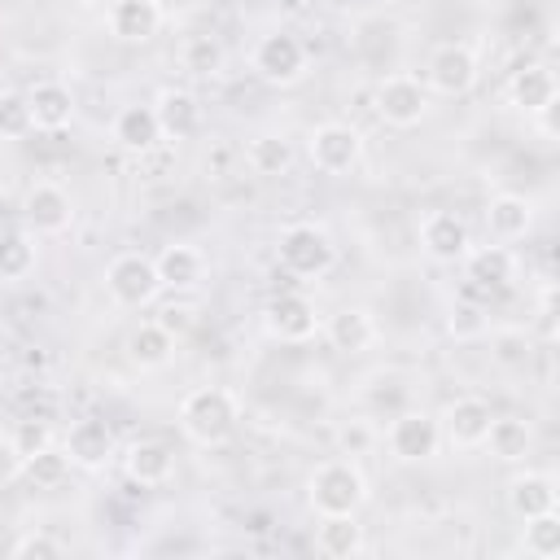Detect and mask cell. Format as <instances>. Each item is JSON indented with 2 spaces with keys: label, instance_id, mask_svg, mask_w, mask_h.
<instances>
[{
  "label": "cell",
  "instance_id": "cell-2",
  "mask_svg": "<svg viewBox=\"0 0 560 560\" xmlns=\"http://www.w3.org/2000/svg\"><path fill=\"white\" fill-rule=\"evenodd\" d=\"M306 499L315 516H359V508L368 503V477L346 455L324 459L306 481Z\"/></svg>",
  "mask_w": 560,
  "mask_h": 560
},
{
  "label": "cell",
  "instance_id": "cell-34",
  "mask_svg": "<svg viewBox=\"0 0 560 560\" xmlns=\"http://www.w3.org/2000/svg\"><path fill=\"white\" fill-rule=\"evenodd\" d=\"M9 446L26 459L44 446H52V420H39V416H18L13 429H9Z\"/></svg>",
  "mask_w": 560,
  "mask_h": 560
},
{
  "label": "cell",
  "instance_id": "cell-23",
  "mask_svg": "<svg viewBox=\"0 0 560 560\" xmlns=\"http://www.w3.org/2000/svg\"><path fill=\"white\" fill-rule=\"evenodd\" d=\"M153 267H158L162 289H197L206 280V254L197 245H188V241L162 245L158 258H153Z\"/></svg>",
  "mask_w": 560,
  "mask_h": 560
},
{
  "label": "cell",
  "instance_id": "cell-9",
  "mask_svg": "<svg viewBox=\"0 0 560 560\" xmlns=\"http://www.w3.org/2000/svg\"><path fill=\"white\" fill-rule=\"evenodd\" d=\"M306 153H311V166L315 171H324V175H350L359 166V158H363V136L350 122H319L306 136Z\"/></svg>",
  "mask_w": 560,
  "mask_h": 560
},
{
  "label": "cell",
  "instance_id": "cell-19",
  "mask_svg": "<svg viewBox=\"0 0 560 560\" xmlns=\"http://www.w3.org/2000/svg\"><path fill=\"white\" fill-rule=\"evenodd\" d=\"M529 228H534V201L529 197H521V192H494L486 201V232H490V241L512 245V241H525Z\"/></svg>",
  "mask_w": 560,
  "mask_h": 560
},
{
  "label": "cell",
  "instance_id": "cell-1",
  "mask_svg": "<svg viewBox=\"0 0 560 560\" xmlns=\"http://www.w3.org/2000/svg\"><path fill=\"white\" fill-rule=\"evenodd\" d=\"M236 420H241V402L223 385L188 389L179 402V433L192 446H223L236 433Z\"/></svg>",
  "mask_w": 560,
  "mask_h": 560
},
{
  "label": "cell",
  "instance_id": "cell-31",
  "mask_svg": "<svg viewBox=\"0 0 560 560\" xmlns=\"http://www.w3.org/2000/svg\"><path fill=\"white\" fill-rule=\"evenodd\" d=\"M70 455L66 451H57V446H44V451H35V455H26L22 459V481L31 486V490H57L66 477H70Z\"/></svg>",
  "mask_w": 560,
  "mask_h": 560
},
{
  "label": "cell",
  "instance_id": "cell-6",
  "mask_svg": "<svg viewBox=\"0 0 560 560\" xmlns=\"http://www.w3.org/2000/svg\"><path fill=\"white\" fill-rule=\"evenodd\" d=\"M105 293H109V302L122 306V311L149 306V302L162 293V280H158L153 258H149V254H131V249L118 254V258H109V267H105Z\"/></svg>",
  "mask_w": 560,
  "mask_h": 560
},
{
  "label": "cell",
  "instance_id": "cell-24",
  "mask_svg": "<svg viewBox=\"0 0 560 560\" xmlns=\"http://www.w3.org/2000/svg\"><path fill=\"white\" fill-rule=\"evenodd\" d=\"M481 446L499 464H521V459L534 455V424L525 416H490V429H486Z\"/></svg>",
  "mask_w": 560,
  "mask_h": 560
},
{
  "label": "cell",
  "instance_id": "cell-40",
  "mask_svg": "<svg viewBox=\"0 0 560 560\" xmlns=\"http://www.w3.org/2000/svg\"><path fill=\"white\" fill-rule=\"evenodd\" d=\"M158 324H162V328H166V332L179 341V337L192 328V311H188V306H166V311L158 315Z\"/></svg>",
  "mask_w": 560,
  "mask_h": 560
},
{
  "label": "cell",
  "instance_id": "cell-35",
  "mask_svg": "<svg viewBox=\"0 0 560 560\" xmlns=\"http://www.w3.org/2000/svg\"><path fill=\"white\" fill-rule=\"evenodd\" d=\"M31 131H35V118H31L26 92H0V136L4 140H22Z\"/></svg>",
  "mask_w": 560,
  "mask_h": 560
},
{
  "label": "cell",
  "instance_id": "cell-32",
  "mask_svg": "<svg viewBox=\"0 0 560 560\" xmlns=\"http://www.w3.org/2000/svg\"><path fill=\"white\" fill-rule=\"evenodd\" d=\"M35 271V241L26 232L0 236V280H26Z\"/></svg>",
  "mask_w": 560,
  "mask_h": 560
},
{
  "label": "cell",
  "instance_id": "cell-13",
  "mask_svg": "<svg viewBox=\"0 0 560 560\" xmlns=\"http://www.w3.org/2000/svg\"><path fill=\"white\" fill-rule=\"evenodd\" d=\"M556 96H560V83H556V70L547 61H525L508 79V101L525 118H534L542 109H556Z\"/></svg>",
  "mask_w": 560,
  "mask_h": 560
},
{
  "label": "cell",
  "instance_id": "cell-28",
  "mask_svg": "<svg viewBox=\"0 0 560 560\" xmlns=\"http://www.w3.org/2000/svg\"><path fill=\"white\" fill-rule=\"evenodd\" d=\"M368 547V534L359 525V516H319L315 525V551L328 560H350Z\"/></svg>",
  "mask_w": 560,
  "mask_h": 560
},
{
  "label": "cell",
  "instance_id": "cell-12",
  "mask_svg": "<svg viewBox=\"0 0 560 560\" xmlns=\"http://www.w3.org/2000/svg\"><path fill=\"white\" fill-rule=\"evenodd\" d=\"M459 262H464L468 284L481 289V293H503V289H512V280H516V254H512V245H503V241L468 245V254H464Z\"/></svg>",
  "mask_w": 560,
  "mask_h": 560
},
{
  "label": "cell",
  "instance_id": "cell-21",
  "mask_svg": "<svg viewBox=\"0 0 560 560\" xmlns=\"http://www.w3.org/2000/svg\"><path fill=\"white\" fill-rule=\"evenodd\" d=\"M324 337H328V346L337 354H363V350L376 346V319L363 306H341V311L328 315Z\"/></svg>",
  "mask_w": 560,
  "mask_h": 560
},
{
  "label": "cell",
  "instance_id": "cell-26",
  "mask_svg": "<svg viewBox=\"0 0 560 560\" xmlns=\"http://www.w3.org/2000/svg\"><path fill=\"white\" fill-rule=\"evenodd\" d=\"M109 136H114V144L127 149V153H149V149H158L162 127H158L153 105H122V109L114 114Z\"/></svg>",
  "mask_w": 560,
  "mask_h": 560
},
{
  "label": "cell",
  "instance_id": "cell-7",
  "mask_svg": "<svg viewBox=\"0 0 560 560\" xmlns=\"http://www.w3.org/2000/svg\"><path fill=\"white\" fill-rule=\"evenodd\" d=\"M481 79V61H477V48L472 44H438L429 52V66H424V88L438 92V96H468Z\"/></svg>",
  "mask_w": 560,
  "mask_h": 560
},
{
  "label": "cell",
  "instance_id": "cell-43",
  "mask_svg": "<svg viewBox=\"0 0 560 560\" xmlns=\"http://www.w3.org/2000/svg\"><path fill=\"white\" fill-rule=\"evenodd\" d=\"M0 389H4V363H0Z\"/></svg>",
  "mask_w": 560,
  "mask_h": 560
},
{
  "label": "cell",
  "instance_id": "cell-17",
  "mask_svg": "<svg viewBox=\"0 0 560 560\" xmlns=\"http://www.w3.org/2000/svg\"><path fill=\"white\" fill-rule=\"evenodd\" d=\"M162 4L158 0H109L105 4V26L122 44H149L162 31Z\"/></svg>",
  "mask_w": 560,
  "mask_h": 560
},
{
  "label": "cell",
  "instance_id": "cell-36",
  "mask_svg": "<svg viewBox=\"0 0 560 560\" xmlns=\"http://www.w3.org/2000/svg\"><path fill=\"white\" fill-rule=\"evenodd\" d=\"M486 328H490V315L477 302H455L446 315V332L455 341H477V337H486Z\"/></svg>",
  "mask_w": 560,
  "mask_h": 560
},
{
  "label": "cell",
  "instance_id": "cell-5",
  "mask_svg": "<svg viewBox=\"0 0 560 560\" xmlns=\"http://www.w3.org/2000/svg\"><path fill=\"white\" fill-rule=\"evenodd\" d=\"M372 105H376V118H381L385 127L411 131V127H420V122L429 118L433 92H429L416 74H385V79L376 83Z\"/></svg>",
  "mask_w": 560,
  "mask_h": 560
},
{
  "label": "cell",
  "instance_id": "cell-30",
  "mask_svg": "<svg viewBox=\"0 0 560 560\" xmlns=\"http://www.w3.org/2000/svg\"><path fill=\"white\" fill-rule=\"evenodd\" d=\"M179 66L192 79H219L228 66V48L219 44V35H188L179 44Z\"/></svg>",
  "mask_w": 560,
  "mask_h": 560
},
{
  "label": "cell",
  "instance_id": "cell-42",
  "mask_svg": "<svg viewBox=\"0 0 560 560\" xmlns=\"http://www.w3.org/2000/svg\"><path fill=\"white\" fill-rule=\"evenodd\" d=\"M70 4H79V9H105L109 0H70Z\"/></svg>",
  "mask_w": 560,
  "mask_h": 560
},
{
  "label": "cell",
  "instance_id": "cell-14",
  "mask_svg": "<svg viewBox=\"0 0 560 560\" xmlns=\"http://www.w3.org/2000/svg\"><path fill=\"white\" fill-rule=\"evenodd\" d=\"M503 499H508V512H512L516 521H534V516L556 512L560 486H556V477H551L547 468H525V472H516V477L508 481Z\"/></svg>",
  "mask_w": 560,
  "mask_h": 560
},
{
  "label": "cell",
  "instance_id": "cell-15",
  "mask_svg": "<svg viewBox=\"0 0 560 560\" xmlns=\"http://www.w3.org/2000/svg\"><path fill=\"white\" fill-rule=\"evenodd\" d=\"M468 245H472V232L455 210H429L420 219V249L433 262H459L468 254Z\"/></svg>",
  "mask_w": 560,
  "mask_h": 560
},
{
  "label": "cell",
  "instance_id": "cell-8",
  "mask_svg": "<svg viewBox=\"0 0 560 560\" xmlns=\"http://www.w3.org/2000/svg\"><path fill=\"white\" fill-rule=\"evenodd\" d=\"M385 446H389V455L398 464H424L442 446V424H438V416L416 411V407L411 411H398L389 420V429H385Z\"/></svg>",
  "mask_w": 560,
  "mask_h": 560
},
{
  "label": "cell",
  "instance_id": "cell-29",
  "mask_svg": "<svg viewBox=\"0 0 560 560\" xmlns=\"http://www.w3.org/2000/svg\"><path fill=\"white\" fill-rule=\"evenodd\" d=\"M245 166L262 179H276V175H289L293 171V144L280 136V131H258L249 144H245Z\"/></svg>",
  "mask_w": 560,
  "mask_h": 560
},
{
  "label": "cell",
  "instance_id": "cell-16",
  "mask_svg": "<svg viewBox=\"0 0 560 560\" xmlns=\"http://www.w3.org/2000/svg\"><path fill=\"white\" fill-rule=\"evenodd\" d=\"M490 402L486 398H477V394H464V398H455L446 411H442V442H451L455 451H472V446H481V438H486V429H490Z\"/></svg>",
  "mask_w": 560,
  "mask_h": 560
},
{
  "label": "cell",
  "instance_id": "cell-41",
  "mask_svg": "<svg viewBox=\"0 0 560 560\" xmlns=\"http://www.w3.org/2000/svg\"><path fill=\"white\" fill-rule=\"evenodd\" d=\"M13 477H22V455L9 446V438L0 442V486H9Z\"/></svg>",
  "mask_w": 560,
  "mask_h": 560
},
{
  "label": "cell",
  "instance_id": "cell-37",
  "mask_svg": "<svg viewBox=\"0 0 560 560\" xmlns=\"http://www.w3.org/2000/svg\"><path fill=\"white\" fill-rule=\"evenodd\" d=\"M372 442H376V433H372V424H368V420H346V424L337 429V451H341L346 459L368 455V451H372Z\"/></svg>",
  "mask_w": 560,
  "mask_h": 560
},
{
  "label": "cell",
  "instance_id": "cell-39",
  "mask_svg": "<svg viewBox=\"0 0 560 560\" xmlns=\"http://www.w3.org/2000/svg\"><path fill=\"white\" fill-rule=\"evenodd\" d=\"M18 416H39V420H57V398L35 385V389H22L18 394Z\"/></svg>",
  "mask_w": 560,
  "mask_h": 560
},
{
  "label": "cell",
  "instance_id": "cell-27",
  "mask_svg": "<svg viewBox=\"0 0 560 560\" xmlns=\"http://www.w3.org/2000/svg\"><path fill=\"white\" fill-rule=\"evenodd\" d=\"M26 101H31V118H35L39 131H61V127L74 122V92L66 83H57V79L35 83L26 92Z\"/></svg>",
  "mask_w": 560,
  "mask_h": 560
},
{
  "label": "cell",
  "instance_id": "cell-20",
  "mask_svg": "<svg viewBox=\"0 0 560 560\" xmlns=\"http://www.w3.org/2000/svg\"><path fill=\"white\" fill-rule=\"evenodd\" d=\"M122 468L136 486H166L175 472V451L162 438H136L122 455Z\"/></svg>",
  "mask_w": 560,
  "mask_h": 560
},
{
  "label": "cell",
  "instance_id": "cell-18",
  "mask_svg": "<svg viewBox=\"0 0 560 560\" xmlns=\"http://www.w3.org/2000/svg\"><path fill=\"white\" fill-rule=\"evenodd\" d=\"M61 451L70 455L74 468L96 472V468H105L109 455H114V429H109L105 420H96V416H83V420H74V424L66 429Z\"/></svg>",
  "mask_w": 560,
  "mask_h": 560
},
{
  "label": "cell",
  "instance_id": "cell-10",
  "mask_svg": "<svg viewBox=\"0 0 560 560\" xmlns=\"http://www.w3.org/2000/svg\"><path fill=\"white\" fill-rule=\"evenodd\" d=\"M22 219L35 236H61L70 223H74V201L61 184L52 179H35L26 192H22Z\"/></svg>",
  "mask_w": 560,
  "mask_h": 560
},
{
  "label": "cell",
  "instance_id": "cell-25",
  "mask_svg": "<svg viewBox=\"0 0 560 560\" xmlns=\"http://www.w3.org/2000/svg\"><path fill=\"white\" fill-rule=\"evenodd\" d=\"M122 350H127V363H131V368L158 372V368H166V363L175 359V337H171L158 319H144V324H136V328L127 332Z\"/></svg>",
  "mask_w": 560,
  "mask_h": 560
},
{
  "label": "cell",
  "instance_id": "cell-11",
  "mask_svg": "<svg viewBox=\"0 0 560 560\" xmlns=\"http://www.w3.org/2000/svg\"><path fill=\"white\" fill-rule=\"evenodd\" d=\"M262 324H267V332H271L276 341L298 346V341H311V337H315L319 315H315V306H311L306 293L284 289V293H276V298L262 306Z\"/></svg>",
  "mask_w": 560,
  "mask_h": 560
},
{
  "label": "cell",
  "instance_id": "cell-4",
  "mask_svg": "<svg viewBox=\"0 0 560 560\" xmlns=\"http://www.w3.org/2000/svg\"><path fill=\"white\" fill-rule=\"evenodd\" d=\"M249 66H254V74H258L262 83H271V88H293V83L306 79L311 52H306V44H302L293 31H267V35L254 44Z\"/></svg>",
  "mask_w": 560,
  "mask_h": 560
},
{
  "label": "cell",
  "instance_id": "cell-3",
  "mask_svg": "<svg viewBox=\"0 0 560 560\" xmlns=\"http://www.w3.org/2000/svg\"><path fill=\"white\" fill-rule=\"evenodd\" d=\"M276 258L289 276L298 280H319L332 271L337 262V245L332 236L319 228V223H289L280 236H276Z\"/></svg>",
  "mask_w": 560,
  "mask_h": 560
},
{
  "label": "cell",
  "instance_id": "cell-38",
  "mask_svg": "<svg viewBox=\"0 0 560 560\" xmlns=\"http://www.w3.org/2000/svg\"><path fill=\"white\" fill-rule=\"evenodd\" d=\"M13 556H39V560H57L61 551H66V542H57L52 534H44V529H31V534H22V538H13V547H9Z\"/></svg>",
  "mask_w": 560,
  "mask_h": 560
},
{
  "label": "cell",
  "instance_id": "cell-22",
  "mask_svg": "<svg viewBox=\"0 0 560 560\" xmlns=\"http://www.w3.org/2000/svg\"><path fill=\"white\" fill-rule=\"evenodd\" d=\"M153 114H158L162 136H171V140H188L201 131V101L188 88H162L153 101Z\"/></svg>",
  "mask_w": 560,
  "mask_h": 560
},
{
  "label": "cell",
  "instance_id": "cell-33",
  "mask_svg": "<svg viewBox=\"0 0 560 560\" xmlns=\"http://www.w3.org/2000/svg\"><path fill=\"white\" fill-rule=\"evenodd\" d=\"M521 547H525L534 560H556V556H560V516L547 512V516L525 521V538H521Z\"/></svg>",
  "mask_w": 560,
  "mask_h": 560
}]
</instances>
